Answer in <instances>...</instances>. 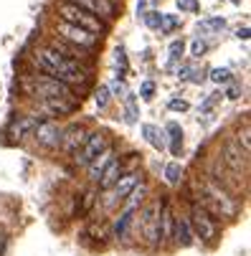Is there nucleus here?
Wrapping results in <instances>:
<instances>
[{
  "mask_svg": "<svg viewBox=\"0 0 251 256\" xmlns=\"http://www.w3.org/2000/svg\"><path fill=\"white\" fill-rule=\"evenodd\" d=\"M33 64L44 71V76L56 79V82H61V84L74 86V84H84V82H86V68H84L79 61L66 58L64 54H58V51L51 48V46L36 51Z\"/></svg>",
  "mask_w": 251,
  "mask_h": 256,
  "instance_id": "f257e3e1",
  "label": "nucleus"
},
{
  "mask_svg": "<svg viewBox=\"0 0 251 256\" xmlns=\"http://www.w3.org/2000/svg\"><path fill=\"white\" fill-rule=\"evenodd\" d=\"M200 190H203V208L208 206L213 213L221 216V218H236V213H238L236 198H231L228 190L221 188L216 180H206L200 186Z\"/></svg>",
  "mask_w": 251,
  "mask_h": 256,
  "instance_id": "f03ea898",
  "label": "nucleus"
},
{
  "mask_svg": "<svg viewBox=\"0 0 251 256\" xmlns=\"http://www.w3.org/2000/svg\"><path fill=\"white\" fill-rule=\"evenodd\" d=\"M56 10H58L61 20H64V23H68V26H76V28H82V30L94 33V36H104V33H110V23L99 20L96 16H92V13H86V10L76 8V6L66 3V0H61Z\"/></svg>",
  "mask_w": 251,
  "mask_h": 256,
  "instance_id": "7ed1b4c3",
  "label": "nucleus"
},
{
  "mask_svg": "<svg viewBox=\"0 0 251 256\" xmlns=\"http://www.w3.org/2000/svg\"><path fill=\"white\" fill-rule=\"evenodd\" d=\"M30 89H33V94L38 96L41 102H48V99L76 102L74 86L61 84V82H56V79H48V76H44V74H38V76H33V79H30Z\"/></svg>",
  "mask_w": 251,
  "mask_h": 256,
  "instance_id": "20e7f679",
  "label": "nucleus"
},
{
  "mask_svg": "<svg viewBox=\"0 0 251 256\" xmlns=\"http://www.w3.org/2000/svg\"><path fill=\"white\" fill-rule=\"evenodd\" d=\"M56 33L61 36L64 44L74 46V48H79V51H94V48L99 46V36H94V33H89V30H82V28H76V26H68V23H64V20L56 23Z\"/></svg>",
  "mask_w": 251,
  "mask_h": 256,
  "instance_id": "39448f33",
  "label": "nucleus"
},
{
  "mask_svg": "<svg viewBox=\"0 0 251 256\" xmlns=\"http://www.w3.org/2000/svg\"><path fill=\"white\" fill-rule=\"evenodd\" d=\"M188 224H190L193 236H196V238H200L203 244L216 241V236H218V226H216V221H213V216H210L203 206H193Z\"/></svg>",
  "mask_w": 251,
  "mask_h": 256,
  "instance_id": "423d86ee",
  "label": "nucleus"
},
{
  "mask_svg": "<svg viewBox=\"0 0 251 256\" xmlns=\"http://www.w3.org/2000/svg\"><path fill=\"white\" fill-rule=\"evenodd\" d=\"M106 148H110V144H106V134L104 132H92V134H86L82 150L74 155V162L82 165V168H89Z\"/></svg>",
  "mask_w": 251,
  "mask_h": 256,
  "instance_id": "0eeeda50",
  "label": "nucleus"
},
{
  "mask_svg": "<svg viewBox=\"0 0 251 256\" xmlns=\"http://www.w3.org/2000/svg\"><path fill=\"white\" fill-rule=\"evenodd\" d=\"M140 218H142V234H145L148 244L158 246L160 244V203H150L140 210Z\"/></svg>",
  "mask_w": 251,
  "mask_h": 256,
  "instance_id": "6e6552de",
  "label": "nucleus"
},
{
  "mask_svg": "<svg viewBox=\"0 0 251 256\" xmlns=\"http://www.w3.org/2000/svg\"><path fill=\"white\" fill-rule=\"evenodd\" d=\"M66 3H71V6H76V8L96 16L104 23H110V20L117 18V6L112 3V0H66Z\"/></svg>",
  "mask_w": 251,
  "mask_h": 256,
  "instance_id": "1a4fd4ad",
  "label": "nucleus"
},
{
  "mask_svg": "<svg viewBox=\"0 0 251 256\" xmlns=\"http://www.w3.org/2000/svg\"><path fill=\"white\" fill-rule=\"evenodd\" d=\"M61 127L56 124V122H51V120H41L38 124H36V130H33V137L38 140V144H44V148H61Z\"/></svg>",
  "mask_w": 251,
  "mask_h": 256,
  "instance_id": "9d476101",
  "label": "nucleus"
},
{
  "mask_svg": "<svg viewBox=\"0 0 251 256\" xmlns=\"http://www.w3.org/2000/svg\"><path fill=\"white\" fill-rule=\"evenodd\" d=\"M221 162H224L226 168H231L234 172H241V170H246L248 155L236 144V140H226L224 148H221Z\"/></svg>",
  "mask_w": 251,
  "mask_h": 256,
  "instance_id": "9b49d317",
  "label": "nucleus"
},
{
  "mask_svg": "<svg viewBox=\"0 0 251 256\" xmlns=\"http://www.w3.org/2000/svg\"><path fill=\"white\" fill-rule=\"evenodd\" d=\"M140 182H142V172H140V170L122 172V175H120V180L114 182V200H112L110 206H114V203H124V200H127V196L140 186Z\"/></svg>",
  "mask_w": 251,
  "mask_h": 256,
  "instance_id": "f8f14e48",
  "label": "nucleus"
},
{
  "mask_svg": "<svg viewBox=\"0 0 251 256\" xmlns=\"http://www.w3.org/2000/svg\"><path fill=\"white\" fill-rule=\"evenodd\" d=\"M84 140H86L84 124H68V127L61 132V148H64L68 155H76V152L82 150Z\"/></svg>",
  "mask_w": 251,
  "mask_h": 256,
  "instance_id": "ddd939ff",
  "label": "nucleus"
},
{
  "mask_svg": "<svg viewBox=\"0 0 251 256\" xmlns=\"http://www.w3.org/2000/svg\"><path fill=\"white\" fill-rule=\"evenodd\" d=\"M41 120H46V117H30V114H26V117H18V120L10 124V137H16V140H23L26 134H30V132L36 130V124H38Z\"/></svg>",
  "mask_w": 251,
  "mask_h": 256,
  "instance_id": "4468645a",
  "label": "nucleus"
},
{
  "mask_svg": "<svg viewBox=\"0 0 251 256\" xmlns=\"http://www.w3.org/2000/svg\"><path fill=\"white\" fill-rule=\"evenodd\" d=\"M120 175H122V162H120V160H112L110 165H106V170L102 172V178L96 180V182H99V188H102V190L114 188V182L120 180Z\"/></svg>",
  "mask_w": 251,
  "mask_h": 256,
  "instance_id": "2eb2a0df",
  "label": "nucleus"
},
{
  "mask_svg": "<svg viewBox=\"0 0 251 256\" xmlns=\"http://www.w3.org/2000/svg\"><path fill=\"white\" fill-rule=\"evenodd\" d=\"M112 160H117V158H114V150H112V148H106V150H104V152L89 165V180L96 182V180L102 178V172L106 170V165H110Z\"/></svg>",
  "mask_w": 251,
  "mask_h": 256,
  "instance_id": "dca6fc26",
  "label": "nucleus"
},
{
  "mask_svg": "<svg viewBox=\"0 0 251 256\" xmlns=\"http://www.w3.org/2000/svg\"><path fill=\"white\" fill-rule=\"evenodd\" d=\"M193 231H190V224L188 218H175V241L180 246H193Z\"/></svg>",
  "mask_w": 251,
  "mask_h": 256,
  "instance_id": "f3484780",
  "label": "nucleus"
},
{
  "mask_svg": "<svg viewBox=\"0 0 251 256\" xmlns=\"http://www.w3.org/2000/svg\"><path fill=\"white\" fill-rule=\"evenodd\" d=\"M165 132L170 134V152L178 158V155H180V150H183V130H180V124H178V122H170Z\"/></svg>",
  "mask_w": 251,
  "mask_h": 256,
  "instance_id": "a211bd4d",
  "label": "nucleus"
},
{
  "mask_svg": "<svg viewBox=\"0 0 251 256\" xmlns=\"http://www.w3.org/2000/svg\"><path fill=\"white\" fill-rule=\"evenodd\" d=\"M134 213H137V210H132V208H124V210L120 213L117 224H114V236H117V238H124V236L130 234V226H132Z\"/></svg>",
  "mask_w": 251,
  "mask_h": 256,
  "instance_id": "6ab92c4d",
  "label": "nucleus"
},
{
  "mask_svg": "<svg viewBox=\"0 0 251 256\" xmlns=\"http://www.w3.org/2000/svg\"><path fill=\"white\" fill-rule=\"evenodd\" d=\"M142 134H145V140L152 144L155 150H162L165 144H168V142H165V134H162L155 124H142Z\"/></svg>",
  "mask_w": 251,
  "mask_h": 256,
  "instance_id": "aec40b11",
  "label": "nucleus"
},
{
  "mask_svg": "<svg viewBox=\"0 0 251 256\" xmlns=\"http://www.w3.org/2000/svg\"><path fill=\"white\" fill-rule=\"evenodd\" d=\"M170 226H172V213L168 203H160V244L170 238Z\"/></svg>",
  "mask_w": 251,
  "mask_h": 256,
  "instance_id": "412c9836",
  "label": "nucleus"
},
{
  "mask_svg": "<svg viewBox=\"0 0 251 256\" xmlns=\"http://www.w3.org/2000/svg\"><path fill=\"white\" fill-rule=\"evenodd\" d=\"M44 106L48 109L51 114H71L76 109V102H61V99H48L44 102Z\"/></svg>",
  "mask_w": 251,
  "mask_h": 256,
  "instance_id": "4be33fe9",
  "label": "nucleus"
},
{
  "mask_svg": "<svg viewBox=\"0 0 251 256\" xmlns=\"http://www.w3.org/2000/svg\"><path fill=\"white\" fill-rule=\"evenodd\" d=\"M183 51H186V41L183 38H175L170 44V48H168V68H172L178 61L183 58Z\"/></svg>",
  "mask_w": 251,
  "mask_h": 256,
  "instance_id": "5701e85b",
  "label": "nucleus"
},
{
  "mask_svg": "<svg viewBox=\"0 0 251 256\" xmlns=\"http://www.w3.org/2000/svg\"><path fill=\"white\" fill-rule=\"evenodd\" d=\"M208 79L213 82V84H231L234 82V74H231V68H226V66H218V68H210L208 71Z\"/></svg>",
  "mask_w": 251,
  "mask_h": 256,
  "instance_id": "b1692460",
  "label": "nucleus"
},
{
  "mask_svg": "<svg viewBox=\"0 0 251 256\" xmlns=\"http://www.w3.org/2000/svg\"><path fill=\"white\" fill-rule=\"evenodd\" d=\"M224 26H226V18H221V16H216V18H206V20H200V23H198V33L221 30Z\"/></svg>",
  "mask_w": 251,
  "mask_h": 256,
  "instance_id": "393cba45",
  "label": "nucleus"
},
{
  "mask_svg": "<svg viewBox=\"0 0 251 256\" xmlns=\"http://www.w3.org/2000/svg\"><path fill=\"white\" fill-rule=\"evenodd\" d=\"M180 178H183V168L178 165V162H168L165 165V180L170 182V186H178Z\"/></svg>",
  "mask_w": 251,
  "mask_h": 256,
  "instance_id": "a878e982",
  "label": "nucleus"
},
{
  "mask_svg": "<svg viewBox=\"0 0 251 256\" xmlns=\"http://www.w3.org/2000/svg\"><path fill=\"white\" fill-rule=\"evenodd\" d=\"M142 20H145L148 28H160V23H162V13H160V10H148V13H142Z\"/></svg>",
  "mask_w": 251,
  "mask_h": 256,
  "instance_id": "bb28decb",
  "label": "nucleus"
},
{
  "mask_svg": "<svg viewBox=\"0 0 251 256\" xmlns=\"http://www.w3.org/2000/svg\"><path fill=\"white\" fill-rule=\"evenodd\" d=\"M178 26H180V18H178V16H168V13H162V23H160V30H162V33H172Z\"/></svg>",
  "mask_w": 251,
  "mask_h": 256,
  "instance_id": "cd10ccee",
  "label": "nucleus"
},
{
  "mask_svg": "<svg viewBox=\"0 0 251 256\" xmlns=\"http://www.w3.org/2000/svg\"><path fill=\"white\" fill-rule=\"evenodd\" d=\"M110 99H112L110 86H99V92H96V106L99 109H106V106H110Z\"/></svg>",
  "mask_w": 251,
  "mask_h": 256,
  "instance_id": "c85d7f7f",
  "label": "nucleus"
},
{
  "mask_svg": "<svg viewBox=\"0 0 251 256\" xmlns=\"http://www.w3.org/2000/svg\"><path fill=\"white\" fill-rule=\"evenodd\" d=\"M130 124L132 122H137V104H134V96L132 94H127V117H124Z\"/></svg>",
  "mask_w": 251,
  "mask_h": 256,
  "instance_id": "c756f323",
  "label": "nucleus"
},
{
  "mask_svg": "<svg viewBox=\"0 0 251 256\" xmlns=\"http://www.w3.org/2000/svg\"><path fill=\"white\" fill-rule=\"evenodd\" d=\"M178 3V8H180L183 13H198V0H175Z\"/></svg>",
  "mask_w": 251,
  "mask_h": 256,
  "instance_id": "7c9ffc66",
  "label": "nucleus"
},
{
  "mask_svg": "<svg viewBox=\"0 0 251 256\" xmlns=\"http://www.w3.org/2000/svg\"><path fill=\"white\" fill-rule=\"evenodd\" d=\"M236 144H238V148L248 155V148H251V142H248V127H244L241 132H238V137H236Z\"/></svg>",
  "mask_w": 251,
  "mask_h": 256,
  "instance_id": "2f4dec72",
  "label": "nucleus"
},
{
  "mask_svg": "<svg viewBox=\"0 0 251 256\" xmlns=\"http://www.w3.org/2000/svg\"><path fill=\"white\" fill-rule=\"evenodd\" d=\"M168 106L172 109V112H188V109H190V104H188L186 99H170Z\"/></svg>",
  "mask_w": 251,
  "mask_h": 256,
  "instance_id": "473e14b6",
  "label": "nucleus"
},
{
  "mask_svg": "<svg viewBox=\"0 0 251 256\" xmlns=\"http://www.w3.org/2000/svg\"><path fill=\"white\" fill-rule=\"evenodd\" d=\"M140 96H142V99H152V96H155V84H152V82H145V84L140 86Z\"/></svg>",
  "mask_w": 251,
  "mask_h": 256,
  "instance_id": "72a5a7b5",
  "label": "nucleus"
},
{
  "mask_svg": "<svg viewBox=\"0 0 251 256\" xmlns=\"http://www.w3.org/2000/svg\"><path fill=\"white\" fill-rule=\"evenodd\" d=\"M206 51H208V41L196 38V41H193V56H203Z\"/></svg>",
  "mask_w": 251,
  "mask_h": 256,
  "instance_id": "f704fd0d",
  "label": "nucleus"
},
{
  "mask_svg": "<svg viewBox=\"0 0 251 256\" xmlns=\"http://www.w3.org/2000/svg\"><path fill=\"white\" fill-rule=\"evenodd\" d=\"M190 74H193V66L190 64H183L180 68H178V79H183V82L190 79Z\"/></svg>",
  "mask_w": 251,
  "mask_h": 256,
  "instance_id": "c9c22d12",
  "label": "nucleus"
},
{
  "mask_svg": "<svg viewBox=\"0 0 251 256\" xmlns=\"http://www.w3.org/2000/svg\"><path fill=\"white\" fill-rule=\"evenodd\" d=\"M117 66H122V71H127V56H124V48L122 46L117 48Z\"/></svg>",
  "mask_w": 251,
  "mask_h": 256,
  "instance_id": "e433bc0d",
  "label": "nucleus"
},
{
  "mask_svg": "<svg viewBox=\"0 0 251 256\" xmlns=\"http://www.w3.org/2000/svg\"><path fill=\"white\" fill-rule=\"evenodd\" d=\"M110 92H114V94H124V84H122V79H120V76L114 79V84H112V89H110Z\"/></svg>",
  "mask_w": 251,
  "mask_h": 256,
  "instance_id": "4c0bfd02",
  "label": "nucleus"
},
{
  "mask_svg": "<svg viewBox=\"0 0 251 256\" xmlns=\"http://www.w3.org/2000/svg\"><path fill=\"white\" fill-rule=\"evenodd\" d=\"M248 33H251V30H248V26H244V28H238V30H236V36H238L241 41H248Z\"/></svg>",
  "mask_w": 251,
  "mask_h": 256,
  "instance_id": "58836bf2",
  "label": "nucleus"
},
{
  "mask_svg": "<svg viewBox=\"0 0 251 256\" xmlns=\"http://www.w3.org/2000/svg\"><path fill=\"white\" fill-rule=\"evenodd\" d=\"M228 99H238V86H236V84L228 89Z\"/></svg>",
  "mask_w": 251,
  "mask_h": 256,
  "instance_id": "ea45409f",
  "label": "nucleus"
}]
</instances>
